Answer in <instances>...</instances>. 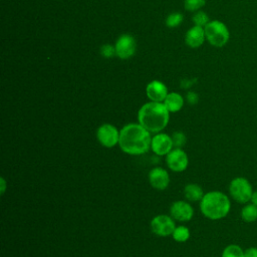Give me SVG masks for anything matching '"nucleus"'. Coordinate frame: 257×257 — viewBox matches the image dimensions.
<instances>
[{"label": "nucleus", "mask_w": 257, "mask_h": 257, "mask_svg": "<svg viewBox=\"0 0 257 257\" xmlns=\"http://www.w3.org/2000/svg\"><path fill=\"white\" fill-rule=\"evenodd\" d=\"M184 195L187 200H189L191 202H198V201L202 200V198L204 197L205 194L200 185L191 183V184H188L185 186Z\"/></svg>", "instance_id": "16"}, {"label": "nucleus", "mask_w": 257, "mask_h": 257, "mask_svg": "<svg viewBox=\"0 0 257 257\" xmlns=\"http://www.w3.org/2000/svg\"><path fill=\"white\" fill-rule=\"evenodd\" d=\"M114 47L116 55L121 59H126L135 54L137 44L135 38L132 35L123 34L117 39Z\"/></svg>", "instance_id": "12"}, {"label": "nucleus", "mask_w": 257, "mask_h": 257, "mask_svg": "<svg viewBox=\"0 0 257 257\" xmlns=\"http://www.w3.org/2000/svg\"><path fill=\"white\" fill-rule=\"evenodd\" d=\"M0 183H1V188H0V193L3 195L5 190H6V181L4 180L3 177L0 178Z\"/></svg>", "instance_id": "27"}, {"label": "nucleus", "mask_w": 257, "mask_h": 257, "mask_svg": "<svg viewBox=\"0 0 257 257\" xmlns=\"http://www.w3.org/2000/svg\"><path fill=\"white\" fill-rule=\"evenodd\" d=\"M100 53L103 57H106V58H109V57H112L114 54H116L115 52V47L109 45V44H106V45H103L101 46L100 48Z\"/></svg>", "instance_id": "24"}, {"label": "nucleus", "mask_w": 257, "mask_h": 257, "mask_svg": "<svg viewBox=\"0 0 257 257\" xmlns=\"http://www.w3.org/2000/svg\"><path fill=\"white\" fill-rule=\"evenodd\" d=\"M138 120L151 134L161 133L169 123L170 111L164 102L150 101L143 104L139 109Z\"/></svg>", "instance_id": "2"}, {"label": "nucleus", "mask_w": 257, "mask_h": 257, "mask_svg": "<svg viewBox=\"0 0 257 257\" xmlns=\"http://www.w3.org/2000/svg\"><path fill=\"white\" fill-rule=\"evenodd\" d=\"M146 93L151 101L163 102L169 92L167 86L163 82L159 80H153L147 85Z\"/></svg>", "instance_id": "13"}, {"label": "nucleus", "mask_w": 257, "mask_h": 257, "mask_svg": "<svg viewBox=\"0 0 257 257\" xmlns=\"http://www.w3.org/2000/svg\"><path fill=\"white\" fill-rule=\"evenodd\" d=\"M193 21H194V23H195L197 26H201V27L206 26V25L210 22L208 15H207L205 12H203V11L197 12V13L194 15V17H193Z\"/></svg>", "instance_id": "22"}, {"label": "nucleus", "mask_w": 257, "mask_h": 257, "mask_svg": "<svg viewBox=\"0 0 257 257\" xmlns=\"http://www.w3.org/2000/svg\"><path fill=\"white\" fill-rule=\"evenodd\" d=\"M187 101L190 103V104H196L198 102V99H199V96L196 92H193V91H189L187 93Z\"/></svg>", "instance_id": "25"}, {"label": "nucleus", "mask_w": 257, "mask_h": 257, "mask_svg": "<svg viewBox=\"0 0 257 257\" xmlns=\"http://www.w3.org/2000/svg\"><path fill=\"white\" fill-rule=\"evenodd\" d=\"M151 133L139 122L127 123L119 131V149L131 156H140L151 150Z\"/></svg>", "instance_id": "1"}, {"label": "nucleus", "mask_w": 257, "mask_h": 257, "mask_svg": "<svg viewBox=\"0 0 257 257\" xmlns=\"http://www.w3.org/2000/svg\"><path fill=\"white\" fill-rule=\"evenodd\" d=\"M245 257H257V248L256 247H249L244 251Z\"/></svg>", "instance_id": "26"}, {"label": "nucleus", "mask_w": 257, "mask_h": 257, "mask_svg": "<svg viewBox=\"0 0 257 257\" xmlns=\"http://www.w3.org/2000/svg\"><path fill=\"white\" fill-rule=\"evenodd\" d=\"M183 21V15L181 13H172L167 17L166 24L169 27H177Z\"/></svg>", "instance_id": "21"}, {"label": "nucleus", "mask_w": 257, "mask_h": 257, "mask_svg": "<svg viewBox=\"0 0 257 257\" xmlns=\"http://www.w3.org/2000/svg\"><path fill=\"white\" fill-rule=\"evenodd\" d=\"M96 139L102 147L113 148L118 145L119 131L111 123H102L96 130Z\"/></svg>", "instance_id": "7"}, {"label": "nucleus", "mask_w": 257, "mask_h": 257, "mask_svg": "<svg viewBox=\"0 0 257 257\" xmlns=\"http://www.w3.org/2000/svg\"><path fill=\"white\" fill-rule=\"evenodd\" d=\"M205 35L210 44L216 47L224 46L230 37L227 26L219 20L210 21L205 27Z\"/></svg>", "instance_id": "4"}, {"label": "nucleus", "mask_w": 257, "mask_h": 257, "mask_svg": "<svg viewBox=\"0 0 257 257\" xmlns=\"http://www.w3.org/2000/svg\"><path fill=\"white\" fill-rule=\"evenodd\" d=\"M174 144V148H183L187 142V137L183 132H174L171 136Z\"/></svg>", "instance_id": "20"}, {"label": "nucleus", "mask_w": 257, "mask_h": 257, "mask_svg": "<svg viewBox=\"0 0 257 257\" xmlns=\"http://www.w3.org/2000/svg\"><path fill=\"white\" fill-rule=\"evenodd\" d=\"M150 227L152 232L160 237H167L169 235H172L175 228L176 223L175 220L171 217V215H157L155 216L150 223Z\"/></svg>", "instance_id": "6"}, {"label": "nucleus", "mask_w": 257, "mask_h": 257, "mask_svg": "<svg viewBox=\"0 0 257 257\" xmlns=\"http://www.w3.org/2000/svg\"><path fill=\"white\" fill-rule=\"evenodd\" d=\"M221 257H245L244 250L237 244H230L224 248Z\"/></svg>", "instance_id": "19"}, {"label": "nucleus", "mask_w": 257, "mask_h": 257, "mask_svg": "<svg viewBox=\"0 0 257 257\" xmlns=\"http://www.w3.org/2000/svg\"><path fill=\"white\" fill-rule=\"evenodd\" d=\"M241 218L244 222L252 223L257 220V205L250 203L246 204L241 210Z\"/></svg>", "instance_id": "17"}, {"label": "nucleus", "mask_w": 257, "mask_h": 257, "mask_svg": "<svg viewBox=\"0 0 257 257\" xmlns=\"http://www.w3.org/2000/svg\"><path fill=\"white\" fill-rule=\"evenodd\" d=\"M231 209L229 197L220 191H211L200 201L202 214L210 220H219L226 217Z\"/></svg>", "instance_id": "3"}, {"label": "nucleus", "mask_w": 257, "mask_h": 257, "mask_svg": "<svg viewBox=\"0 0 257 257\" xmlns=\"http://www.w3.org/2000/svg\"><path fill=\"white\" fill-rule=\"evenodd\" d=\"M206 0H185V8L189 11H196L203 7Z\"/></svg>", "instance_id": "23"}, {"label": "nucleus", "mask_w": 257, "mask_h": 257, "mask_svg": "<svg viewBox=\"0 0 257 257\" xmlns=\"http://www.w3.org/2000/svg\"><path fill=\"white\" fill-rule=\"evenodd\" d=\"M170 215L175 221L189 222L194 216V209L190 203L179 200L172 203L170 207Z\"/></svg>", "instance_id": "10"}, {"label": "nucleus", "mask_w": 257, "mask_h": 257, "mask_svg": "<svg viewBox=\"0 0 257 257\" xmlns=\"http://www.w3.org/2000/svg\"><path fill=\"white\" fill-rule=\"evenodd\" d=\"M206 38L205 35V30L201 26L195 25L194 27L190 28L186 34V43L192 47V48H197L201 46Z\"/></svg>", "instance_id": "14"}, {"label": "nucleus", "mask_w": 257, "mask_h": 257, "mask_svg": "<svg viewBox=\"0 0 257 257\" xmlns=\"http://www.w3.org/2000/svg\"><path fill=\"white\" fill-rule=\"evenodd\" d=\"M170 112H177L182 109L184 105V97L177 92H170L163 101Z\"/></svg>", "instance_id": "15"}, {"label": "nucleus", "mask_w": 257, "mask_h": 257, "mask_svg": "<svg viewBox=\"0 0 257 257\" xmlns=\"http://www.w3.org/2000/svg\"><path fill=\"white\" fill-rule=\"evenodd\" d=\"M190 236H191V233H190L189 228L184 225L176 226V228L172 234L173 239L179 243H184V242L188 241Z\"/></svg>", "instance_id": "18"}, {"label": "nucleus", "mask_w": 257, "mask_h": 257, "mask_svg": "<svg viewBox=\"0 0 257 257\" xmlns=\"http://www.w3.org/2000/svg\"><path fill=\"white\" fill-rule=\"evenodd\" d=\"M230 196L238 203L245 204L250 201L253 189L250 182L243 177L234 178L229 184Z\"/></svg>", "instance_id": "5"}, {"label": "nucleus", "mask_w": 257, "mask_h": 257, "mask_svg": "<svg viewBox=\"0 0 257 257\" xmlns=\"http://www.w3.org/2000/svg\"><path fill=\"white\" fill-rule=\"evenodd\" d=\"M250 201H251V203H253V204L257 205V191L253 192V194H252V196H251Z\"/></svg>", "instance_id": "28"}, {"label": "nucleus", "mask_w": 257, "mask_h": 257, "mask_svg": "<svg viewBox=\"0 0 257 257\" xmlns=\"http://www.w3.org/2000/svg\"><path fill=\"white\" fill-rule=\"evenodd\" d=\"M149 183L150 185L158 190L164 191L170 184V175L168 171L162 167H155L149 172Z\"/></svg>", "instance_id": "11"}, {"label": "nucleus", "mask_w": 257, "mask_h": 257, "mask_svg": "<svg viewBox=\"0 0 257 257\" xmlns=\"http://www.w3.org/2000/svg\"><path fill=\"white\" fill-rule=\"evenodd\" d=\"M174 149L172 137L166 133L154 134L151 141V150L157 156H167Z\"/></svg>", "instance_id": "9"}, {"label": "nucleus", "mask_w": 257, "mask_h": 257, "mask_svg": "<svg viewBox=\"0 0 257 257\" xmlns=\"http://www.w3.org/2000/svg\"><path fill=\"white\" fill-rule=\"evenodd\" d=\"M167 167L176 173L184 172L189 165V158L187 153L181 148H174L166 156Z\"/></svg>", "instance_id": "8"}]
</instances>
